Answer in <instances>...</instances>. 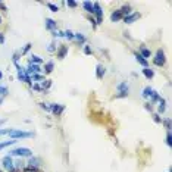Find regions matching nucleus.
<instances>
[{
	"label": "nucleus",
	"mask_w": 172,
	"mask_h": 172,
	"mask_svg": "<svg viewBox=\"0 0 172 172\" xmlns=\"http://www.w3.org/2000/svg\"><path fill=\"white\" fill-rule=\"evenodd\" d=\"M43 62V59L40 56H37V55H31L30 56V63H34V65H40Z\"/></svg>",
	"instance_id": "6ab92c4d"
},
{
	"label": "nucleus",
	"mask_w": 172,
	"mask_h": 172,
	"mask_svg": "<svg viewBox=\"0 0 172 172\" xmlns=\"http://www.w3.org/2000/svg\"><path fill=\"white\" fill-rule=\"evenodd\" d=\"M24 172H41L38 168H30V166H27V168H24Z\"/></svg>",
	"instance_id": "c9c22d12"
},
{
	"label": "nucleus",
	"mask_w": 172,
	"mask_h": 172,
	"mask_svg": "<svg viewBox=\"0 0 172 172\" xmlns=\"http://www.w3.org/2000/svg\"><path fill=\"white\" fill-rule=\"evenodd\" d=\"M82 8H84V11L87 12V13H91L93 15V3L91 2H84V3H82Z\"/></svg>",
	"instance_id": "4be33fe9"
},
{
	"label": "nucleus",
	"mask_w": 172,
	"mask_h": 172,
	"mask_svg": "<svg viewBox=\"0 0 172 172\" xmlns=\"http://www.w3.org/2000/svg\"><path fill=\"white\" fill-rule=\"evenodd\" d=\"M63 110H65V106L63 104H56V103L50 104V112L55 115V116H60Z\"/></svg>",
	"instance_id": "0eeeda50"
},
{
	"label": "nucleus",
	"mask_w": 172,
	"mask_h": 172,
	"mask_svg": "<svg viewBox=\"0 0 172 172\" xmlns=\"http://www.w3.org/2000/svg\"><path fill=\"white\" fill-rule=\"evenodd\" d=\"M118 11H119V13H121L122 18H124V16H126V15L131 13V6H129V5H124V6H122L121 9H118Z\"/></svg>",
	"instance_id": "dca6fc26"
},
{
	"label": "nucleus",
	"mask_w": 172,
	"mask_h": 172,
	"mask_svg": "<svg viewBox=\"0 0 172 172\" xmlns=\"http://www.w3.org/2000/svg\"><path fill=\"white\" fill-rule=\"evenodd\" d=\"M122 19V15L119 13V11H115L110 13V21L112 22H118V21H121Z\"/></svg>",
	"instance_id": "f3484780"
},
{
	"label": "nucleus",
	"mask_w": 172,
	"mask_h": 172,
	"mask_svg": "<svg viewBox=\"0 0 172 172\" xmlns=\"http://www.w3.org/2000/svg\"><path fill=\"white\" fill-rule=\"evenodd\" d=\"M66 5H68L69 8H74V9L78 6V3H77V2H74V0H68V2H66Z\"/></svg>",
	"instance_id": "58836bf2"
},
{
	"label": "nucleus",
	"mask_w": 172,
	"mask_h": 172,
	"mask_svg": "<svg viewBox=\"0 0 172 172\" xmlns=\"http://www.w3.org/2000/svg\"><path fill=\"white\" fill-rule=\"evenodd\" d=\"M159 100H161V96H159V93L153 90V93L150 94V104H151V103H156V102H159Z\"/></svg>",
	"instance_id": "aec40b11"
},
{
	"label": "nucleus",
	"mask_w": 172,
	"mask_h": 172,
	"mask_svg": "<svg viewBox=\"0 0 172 172\" xmlns=\"http://www.w3.org/2000/svg\"><path fill=\"white\" fill-rule=\"evenodd\" d=\"M74 38H75V40H77V41H78L80 44L85 43V37L81 34V33H75V34H74Z\"/></svg>",
	"instance_id": "a878e982"
},
{
	"label": "nucleus",
	"mask_w": 172,
	"mask_h": 172,
	"mask_svg": "<svg viewBox=\"0 0 172 172\" xmlns=\"http://www.w3.org/2000/svg\"><path fill=\"white\" fill-rule=\"evenodd\" d=\"M143 74H144V77H146L147 80H151V78L154 77V71L150 68H144L143 69Z\"/></svg>",
	"instance_id": "a211bd4d"
},
{
	"label": "nucleus",
	"mask_w": 172,
	"mask_h": 172,
	"mask_svg": "<svg viewBox=\"0 0 172 172\" xmlns=\"http://www.w3.org/2000/svg\"><path fill=\"white\" fill-rule=\"evenodd\" d=\"M88 19H90V22L93 24V28H96V27H97V24H96V19H94V18H93V16H90V18H88Z\"/></svg>",
	"instance_id": "c03bdc74"
},
{
	"label": "nucleus",
	"mask_w": 172,
	"mask_h": 172,
	"mask_svg": "<svg viewBox=\"0 0 172 172\" xmlns=\"http://www.w3.org/2000/svg\"><path fill=\"white\" fill-rule=\"evenodd\" d=\"M153 121H154L156 124H161V122H162V118L159 116V113H153Z\"/></svg>",
	"instance_id": "4c0bfd02"
},
{
	"label": "nucleus",
	"mask_w": 172,
	"mask_h": 172,
	"mask_svg": "<svg viewBox=\"0 0 172 172\" xmlns=\"http://www.w3.org/2000/svg\"><path fill=\"white\" fill-rule=\"evenodd\" d=\"M16 143V140H8V141H5V143H0V150L6 149V147H9L12 144H15Z\"/></svg>",
	"instance_id": "393cba45"
},
{
	"label": "nucleus",
	"mask_w": 172,
	"mask_h": 172,
	"mask_svg": "<svg viewBox=\"0 0 172 172\" xmlns=\"http://www.w3.org/2000/svg\"><path fill=\"white\" fill-rule=\"evenodd\" d=\"M165 109H166V100L161 97V100H159V106H158V112H159V113H163Z\"/></svg>",
	"instance_id": "412c9836"
},
{
	"label": "nucleus",
	"mask_w": 172,
	"mask_h": 172,
	"mask_svg": "<svg viewBox=\"0 0 172 172\" xmlns=\"http://www.w3.org/2000/svg\"><path fill=\"white\" fill-rule=\"evenodd\" d=\"M44 25H46V30H49V31H53V30H56V21H53L52 18H47L46 22H44Z\"/></svg>",
	"instance_id": "4468645a"
},
{
	"label": "nucleus",
	"mask_w": 172,
	"mask_h": 172,
	"mask_svg": "<svg viewBox=\"0 0 172 172\" xmlns=\"http://www.w3.org/2000/svg\"><path fill=\"white\" fill-rule=\"evenodd\" d=\"M66 53H68V46H63V44H60L59 46V49H57V52H56V56L57 59H63V57L66 56Z\"/></svg>",
	"instance_id": "9d476101"
},
{
	"label": "nucleus",
	"mask_w": 172,
	"mask_h": 172,
	"mask_svg": "<svg viewBox=\"0 0 172 172\" xmlns=\"http://www.w3.org/2000/svg\"><path fill=\"white\" fill-rule=\"evenodd\" d=\"M0 172H2V171H0Z\"/></svg>",
	"instance_id": "864d4df0"
},
{
	"label": "nucleus",
	"mask_w": 172,
	"mask_h": 172,
	"mask_svg": "<svg viewBox=\"0 0 172 172\" xmlns=\"http://www.w3.org/2000/svg\"><path fill=\"white\" fill-rule=\"evenodd\" d=\"M47 52L49 53H53V52H56V46H55V43H50L49 47H47Z\"/></svg>",
	"instance_id": "e433bc0d"
},
{
	"label": "nucleus",
	"mask_w": 172,
	"mask_h": 172,
	"mask_svg": "<svg viewBox=\"0 0 172 172\" xmlns=\"http://www.w3.org/2000/svg\"><path fill=\"white\" fill-rule=\"evenodd\" d=\"M2 102H3V99H2V97H0V104H2Z\"/></svg>",
	"instance_id": "3c124183"
},
{
	"label": "nucleus",
	"mask_w": 172,
	"mask_h": 172,
	"mask_svg": "<svg viewBox=\"0 0 172 172\" xmlns=\"http://www.w3.org/2000/svg\"><path fill=\"white\" fill-rule=\"evenodd\" d=\"M0 24H2V16H0Z\"/></svg>",
	"instance_id": "603ef678"
},
{
	"label": "nucleus",
	"mask_w": 172,
	"mask_h": 172,
	"mask_svg": "<svg viewBox=\"0 0 172 172\" xmlns=\"http://www.w3.org/2000/svg\"><path fill=\"white\" fill-rule=\"evenodd\" d=\"M50 85H52V81H50V80H44V81H43V84H41L43 93L46 91V90H49V88H50Z\"/></svg>",
	"instance_id": "bb28decb"
},
{
	"label": "nucleus",
	"mask_w": 172,
	"mask_h": 172,
	"mask_svg": "<svg viewBox=\"0 0 172 172\" xmlns=\"http://www.w3.org/2000/svg\"><path fill=\"white\" fill-rule=\"evenodd\" d=\"M11 172H19V171H18V169H13V171H11Z\"/></svg>",
	"instance_id": "8fccbe9b"
},
{
	"label": "nucleus",
	"mask_w": 172,
	"mask_h": 172,
	"mask_svg": "<svg viewBox=\"0 0 172 172\" xmlns=\"http://www.w3.org/2000/svg\"><path fill=\"white\" fill-rule=\"evenodd\" d=\"M2 78H3V74H2V71H0V80H2Z\"/></svg>",
	"instance_id": "09e8293b"
},
{
	"label": "nucleus",
	"mask_w": 172,
	"mask_h": 172,
	"mask_svg": "<svg viewBox=\"0 0 172 172\" xmlns=\"http://www.w3.org/2000/svg\"><path fill=\"white\" fill-rule=\"evenodd\" d=\"M9 137L12 140H18V138H30L33 137V132H28V131H22V129H11L9 132Z\"/></svg>",
	"instance_id": "f03ea898"
},
{
	"label": "nucleus",
	"mask_w": 172,
	"mask_h": 172,
	"mask_svg": "<svg viewBox=\"0 0 172 172\" xmlns=\"http://www.w3.org/2000/svg\"><path fill=\"white\" fill-rule=\"evenodd\" d=\"M161 124H163V125H165V128H166L168 131H171V119H169V118H165V119H162Z\"/></svg>",
	"instance_id": "cd10ccee"
},
{
	"label": "nucleus",
	"mask_w": 172,
	"mask_h": 172,
	"mask_svg": "<svg viewBox=\"0 0 172 172\" xmlns=\"http://www.w3.org/2000/svg\"><path fill=\"white\" fill-rule=\"evenodd\" d=\"M8 93H9V90H8L6 87H2V85H0V97H5V96H8Z\"/></svg>",
	"instance_id": "2f4dec72"
},
{
	"label": "nucleus",
	"mask_w": 172,
	"mask_h": 172,
	"mask_svg": "<svg viewBox=\"0 0 172 172\" xmlns=\"http://www.w3.org/2000/svg\"><path fill=\"white\" fill-rule=\"evenodd\" d=\"M40 107H41V109H44L46 112H50V104H47V103H40Z\"/></svg>",
	"instance_id": "ea45409f"
},
{
	"label": "nucleus",
	"mask_w": 172,
	"mask_h": 172,
	"mask_svg": "<svg viewBox=\"0 0 172 172\" xmlns=\"http://www.w3.org/2000/svg\"><path fill=\"white\" fill-rule=\"evenodd\" d=\"M166 144L171 147L172 146V135H171V131H168V134H166Z\"/></svg>",
	"instance_id": "72a5a7b5"
},
{
	"label": "nucleus",
	"mask_w": 172,
	"mask_h": 172,
	"mask_svg": "<svg viewBox=\"0 0 172 172\" xmlns=\"http://www.w3.org/2000/svg\"><path fill=\"white\" fill-rule=\"evenodd\" d=\"M33 90H35V91H41V93H43V88H41V85H38V84H33Z\"/></svg>",
	"instance_id": "a19ab883"
},
{
	"label": "nucleus",
	"mask_w": 172,
	"mask_h": 172,
	"mask_svg": "<svg viewBox=\"0 0 172 172\" xmlns=\"http://www.w3.org/2000/svg\"><path fill=\"white\" fill-rule=\"evenodd\" d=\"M2 162H3V168H5V169H8L9 172L15 169V165H13V161H12L11 156H5Z\"/></svg>",
	"instance_id": "6e6552de"
},
{
	"label": "nucleus",
	"mask_w": 172,
	"mask_h": 172,
	"mask_svg": "<svg viewBox=\"0 0 172 172\" xmlns=\"http://www.w3.org/2000/svg\"><path fill=\"white\" fill-rule=\"evenodd\" d=\"M52 35L59 38V37H63V33H62V31H59V30L56 28V30H53V31H52Z\"/></svg>",
	"instance_id": "473e14b6"
},
{
	"label": "nucleus",
	"mask_w": 172,
	"mask_h": 172,
	"mask_svg": "<svg viewBox=\"0 0 172 172\" xmlns=\"http://www.w3.org/2000/svg\"><path fill=\"white\" fill-rule=\"evenodd\" d=\"M104 74H106V68H104L103 65H97L96 66V77H97V80H102L104 77Z\"/></svg>",
	"instance_id": "f8f14e48"
},
{
	"label": "nucleus",
	"mask_w": 172,
	"mask_h": 172,
	"mask_svg": "<svg viewBox=\"0 0 172 172\" xmlns=\"http://www.w3.org/2000/svg\"><path fill=\"white\" fill-rule=\"evenodd\" d=\"M0 9H2V11H8V8H6V6H5V3H3V2H0Z\"/></svg>",
	"instance_id": "a18cd8bd"
},
{
	"label": "nucleus",
	"mask_w": 172,
	"mask_h": 172,
	"mask_svg": "<svg viewBox=\"0 0 172 172\" xmlns=\"http://www.w3.org/2000/svg\"><path fill=\"white\" fill-rule=\"evenodd\" d=\"M74 34H75V33H72L71 30H66V31L63 33V37L68 38V40H74Z\"/></svg>",
	"instance_id": "c85d7f7f"
},
{
	"label": "nucleus",
	"mask_w": 172,
	"mask_h": 172,
	"mask_svg": "<svg viewBox=\"0 0 172 172\" xmlns=\"http://www.w3.org/2000/svg\"><path fill=\"white\" fill-rule=\"evenodd\" d=\"M40 165H41V159L40 158H30V161H28V166L30 168H40Z\"/></svg>",
	"instance_id": "ddd939ff"
},
{
	"label": "nucleus",
	"mask_w": 172,
	"mask_h": 172,
	"mask_svg": "<svg viewBox=\"0 0 172 172\" xmlns=\"http://www.w3.org/2000/svg\"><path fill=\"white\" fill-rule=\"evenodd\" d=\"M31 47H33V44H31V43H27V44H25V47L22 49V52H21V55H27V53L30 52V49H31Z\"/></svg>",
	"instance_id": "c756f323"
},
{
	"label": "nucleus",
	"mask_w": 172,
	"mask_h": 172,
	"mask_svg": "<svg viewBox=\"0 0 172 172\" xmlns=\"http://www.w3.org/2000/svg\"><path fill=\"white\" fill-rule=\"evenodd\" d=\"M153 63L156 65V66H163L165 63H166V57H165V52L159 49L158 52H156V55L153 57Z\"/></svg>",
	"instance_id": "20e7f679"
},
{
	"label": "nucleus",
	"mask_w": 172,
	"mask_h": 172,
	"mask_svg": "<svg viewBox=\"0 0 172 172\" xmlns=\"http://www.w3.org/2000/svg\"><path fill=\"white\" fill-rule=\"evenodd\" d=\"M140 16H141V15H140L138 12H131L129 15H126V16L122 18V21L125 24H132V22H135L137 19H140Z\"/></svg>",
	"instance_id": "423d86ee"
},
{
	"label": "nucleus",
	"mask_w": 172,
	"mask_h": 172,
	"mask_svg": "<svg viewBox=\"0 0 172 172\" xmlns=\"http://www.w3.org/2000/svg\"><path fill=\"white\" fill-rule=\"evenodd\" d=\"M118 94H116V99H121V97H126L128 96V93H129V88H128V85H126V82H121L118 87Z\"/></svg>",
	"instance_id": "39448f33"
},
{
	"label": "nucleus",
	"mask_w": 172,
	"mask_h": 172,
	"mask_svg": "<svg viewBox=\"0 0 172 172\" xmlns=\"http://www.w3.org/2000/svg\"><path fill=\"white\" fill-rule=\"evenodd\" d=\"M47 8H49L52 12H57V11H59V8H57L56 5H53V3H47Z\"/></svg>",
	"instance_id": "f704fd0d"
},
{
	"label": "nucleus",
	"mask_w": 172,
	"mask_h": 172,
	"mask_svg": "<svg viewBox=\"0 0 172 172\" xmlns=\"http://www.w3.org/2000/svg\"><path fill=\"white\" fill-rule=\"evenodd\" d=\"M33 80H34V81H41V82H43V81L46 80V78H44V75H40V74H34V75H33Z\"/></svg>",
	"instance_id": "7c9ffc66"
},
{
	"label": "nucleus",
	"mask_w": 172,
	"mask_h": 172,
	"mask_svg": "<svg viewBox=\"0 0 172 172\" xmlns=\"http://www.w3.org/2000/svg\"><path fill=\"white\" fill-rule=\"evenodd\" d=\"M151 93H153V88H151L150 85H147V87H146V88L143 90V93H141V96H143L144 99H147V97H150V94H151Z\"/></svg>",
	"instance_id": "b1692460"
},
{
	"label": "nucleus",
	"mask_w": 172,
	"mask_h": 172,
	"mask_svg": "<svg viewBox=\"0 0 172 172\" xmlns=\"http://www.w3.org/2000/svg\"><path fill=\"white\" fill-rule=\"evenodd\" d=\"M9 156H19V158H31L33 156V151L28 149V147H18L15 150H11Z\"/></svg>",
	"instance_id": "f257e3e1"
},
{
	"label": "nucleus",
	"mask_w": 172,
	"mask_h": 172,
	"mask_svg": "<svg viewBox=\"0 0 172 172\" xmlns=\"http://www.w3.org/2000/svg\"><path fill=\"white\" fill-rule=\"evenodd\" d=\"M140 55H141V56H143L144 59H146V60H147V59L151 56V52H150L149 49H146L144 46H140Z\"/></svg>",
	"instance_id": "2eb2a0df"
},
{
	"label": "nucleus",
	"mask_w": 172,
	"mask_h": 172,
	"mask_svg": "<svg viewBox=\"0 0 172 172\" xmlns=\"http://www.w3.org/2000/svg\"><path fill=\"white\" fill-rule=\"evenodd\" d=\"M53 69H55V63L50 60V62H47L46 65H44V72L46 74H52L53 72Z\"/></svg>",
	"instance_id": "5701e85b"
},
{
	"label": "nucleus",
	"mask_w": 172,
	"mask_h": 172,
	"mask_svg": "<svg viewBox=\"0 0 172 172\" xmlns=\"http://www.w3.org/2000/svg\"><path fill=\"white\" fill-rule=\"evenodd\" d=\"M134 56H135V60H137V62L141 65V66H143V68H149V60H146V59L141 56L138 52H135V53H134Z\"/></svg>",
	"instance_id": "9b49d317"
},
{
	"label": "nucleus",
	"mask_w": 172,
	"mask_h": 172,
	"mask_svg": "<svg viewBox=\"0 0 172 172\" xmlns=\"http://www.w3.org/2000/svg\"><path fill=\"white\" fill-rule=\"evenodd\" d=\"M41 69H40V65H34V63H28V66L25 69V72H27V75H34V74H38Z\"/></svg>",
	"instance_id": "1a4fd4ad"
},
{
	"label": "nucleus",
	"mask_w": 172,
	"mask_h": 172,
	"mask_svg": "<svg viewBox=\"0 0 172 172\" xmlns=\"http://www.w3.org/2000/svg\"><path fill=\"white\" fill-rule=\"evenodd\" d=\"M11 129L9 128H5V129H0V135H5V134H8Z\"/></svg>",
	"instance_id": "37998d69"
},
{
	"label": "nucleus",
	"mask_w": 172,
	"mask_h": 172,
	"mask_svg": "<svg viewBox=\"0 0 172 172\" xmlns=\"http://www.w3.org/2000/svg\"><path fill=\"white\" fill-rule=\"evenodd\" d=\"M3 43H5V35L0 33V44H3Z\"/></svg>",
	"instance_id": "de8ad7c7"
},
{
	"label": "nucleus",
	"mask_w": 172,
	"mask_h": 172,
	"mask_svg": "<svg viewBox=\"0 0 172 172\" xmlns=\"http://www.w3.org/2000/svg\"><path fill=\"white\" fill-rule=\"evenodd\" d=\"M144 107H146L147 110H150V112L153 110V107H151V104H150V103H146V106H144Z\"/></svg>",
	"instance_id": "49530a36"
},
{
	"label": "nucleus",
	"mask_w": 172,
	"mask_h": 172,
	"mask_svg": "<svg viewBox=\"0 0 172 172\" xmlns=\"http://www.w3.org/2000/svg\"><path fill=\"white\" fill-rule=\"evenodd\" d=\"M93 15H96V24L97 25H100L103 22V11H102V8L97 2L93 3Z\"/></svg>",
	"instance_id": "7ed1b4c3"
},
{
	"label": "nucleus",
	"mask_w": 172,
	"mask_h": 172,
	"mask_svg": "<svg viewBox=\"0 0 172 172\" xmlns=\"http://www.w3.org/2000/svg\"><path fill=\"white\" fill-rule=\"evenodd\" d=\"M84 53H85V55H91V49H90V46H84Z\"/></svg>",
	"instance_id": "79ce46f5"
}]
</instances>
